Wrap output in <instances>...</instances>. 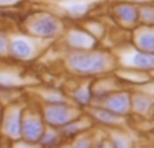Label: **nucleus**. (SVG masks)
Returning a JSON list of instances; mask_svg holds the SVG:
<instances>
[{
	"label": "nucleus",
	"mask_w": 154,
	"mask_h": 148,
	"mask_svg": "<svg viewBox=\"0 0 154 148\" xmlns=\"http://www.w3.org/2000/svg\"><path fill=\"white\" fill-rule=\"evenodd\" d=\"M118 15L126 22H134L138 16V12L131 5H122V7L118 8Z\"/></svg>",
	"instance_id": "7"
},
{
	"label": "nucleus",
	"mask_w": 154,
	"mask_h": 148,
	"mask_svg": "<svg viewBox=\"0 0 154 148\" xmlns=\"http://www.w3.org/2000/svg\"><path fill=\"white\" fill-rule=\"evenodd\" d=\"M107 106L111 112H114L115 114L126 113L128 109V98L126 96H114L107 101Z\"/></svg>",
	"instance_id": "5"
},
{
	"label": "nucleus",
	"mask_w": 154,
	"mask_h": 148,
	"mask_svg": "<svg viewBox=\"0 0 154 148\" xmlns=\"http://www.w3.org/2000/svg\"><path fill=\"white\" fill-rule=\"evenodd\" d=\"M46 120H48V123H50L51 125H56V127L64 125L69 120V111H68L66 106L60 105V104L53 105L48 109Z\"/></svg>",
	"instance_id": "2"
},
{
	"label": "nucleus",
	"mask_w": 154,
	"mask_h": 148,
	"mask_svg": "<svg viewBox=\"0 0 154 148\" xmlns=\"http://www.w3.org/2000/svg\"><path fill=\"white\" fill-rule=\"evenodd\" d=\"M97 117L101 120V121H106V123H111L116 120V114L111 111H101L97 113Z\"/></svg>",
	"instance_id": "11"
},
{
	"label": "nucleus",
	"mask_w": 154,
	"mask_h": 148,
	"mask_svg": "<svg viewBox=\"0 0 154 148\" xmlns=\"http://www.w3.org/2000/svg\"><path fill=\"white\" fill-rule=\"evenodd\" d=\"M34 31L38 32L42 37H53L54 34L58 30V24L50 16H45V18H41L37 23L34 24Z\"/></svg>",
	"instance_id": "3"
},
{
	"label": "nucleus",
	"mask_w": 154,
	"mask_h": 148,
	"mask_svg": "<svg viewBox=\"0 0 154 148\" xmlns=\"http://www.w3.org/2000/svg\"><path fill=\"white\" fill-rule=\"evenodd\" d=\"M4 47H5V39L0 35V50H4Z\"/></svg>",
	"instance_id": "16"
},
{
	"label": "nucleus",
	"mask_w": 154,
	"mask_h": 148,
	"mask_svg": "<svg viewBox=\"0 0 154 148\" xmlns=\"http://www.w3.org/2000/svg\"><path fill=\"white\" fill-rule=\"evenodd\" d=\"M11 51H12V54L16 57H27L30 54V51H31V49H30V46L27 45L26 42H23V40H15V42L12 43Z\"/></svg>",
	"instance_id": "8"
},
{
	"label": "nucleus",
	"mask_w": 154,
	"mask_h": 148,
	"mask_svg": "<svg viewBox=\"0 0 154 148\" xmlns=\"http://www.w3.org/2000/svg\"><path fill=\"white\" fill-rule=\"evenodd\" d=\"M10 1H12V0H0V3H10Z\"/></svg>",
	"instance_id": "19"
},
{
	"label": "nucleus",
	"mask_w": 154,
	"mask_h": 148,
	"mask_svg": "<svg viewBox=\"0 0 154 148\" xmlns=\"http://www.w3.org/2000/svg\"><path fill=\"white\" fill-rule=\"evenodd\" d=\"M23 135L27 140L30 141H37L42 138L43 135V128L38 120H27L23 125Z\"/></svg>",
	"instance_id": "4"
},
{
	"label": "nucleus",
	"mask_w": 154,
	"mask_h": 148,
	"mask_svg": "<svg viewBox=\"0 0 154 148\" xmlns=\"http://www.w3.org/2000/svg\"><path fill=\"white\" fill-rule=\"evenodd\" d=\"M22 129V121H20V114H16V116L11 117L10 121L7 123V131L10 135L12 136H18L20 133Z\"/></svg>",
	"instance_id": "9"
},
{
	"label": "nucleus",
	"mask_w": 154,
	"mask_h": 148,
	"mask_svg": "<svg viewBox=\"0 0 154 148\" xmlns=\"http://www.w3.org/2000/svg\"><path fill=\"white\" fill-rule=\"evenodd\" d=\"M115 148H125V146L120 141H115Z\"/></svg>",
	"instance_id": "18"
},
{
	"label": "nucleus",
	"mask_w": 154,
	"mask_h": 148,
	"mask_svg": "<svg viewBox=\"0 0 154 148\" xmlns=\"http://www.w3.org/2000/svg\"><path fill=\"white\" fill-rule=\"evenodd\" d=\"M69 65L79 73H96L106 67V59L97 54H76L69 59Z\"/></svg>",
	"instance_id": "1"
},
{
	"label": "nucleus",
	"mask_w": 154,
	"mask_h": 148,
	"mask_svg": "<svg viewBox=\"0 0 154 148\" xmlns=\"http://www.w3.org/2000/svg\"><path fill=\"white\" fill-rule=\"evenodd\" d=\"M87 147H88L87 141H81L80 144H77V148H87Z\"/></svg>",
	"instance_id": "17"
},
{
	"label": "nucleus",
	"mask_w": 154,
	"mask_h": 148,
	"mask_svg": "<svg viewBox=\"0 0 154 148\" xmlns=\"http://www.w3.org/2000/svg\"><path fill=\"white\" fill-rule=\"evenodd\" d=\"M42 144L46 147H51L54 144H57V138L53 133H46L45 136H42Z\"/></svg>",
	"instance_id": "12"
},
{
	"label": "nucleus",
	"mask_w": 154,
	"mask_h": 148,
	"mask_svg": "<svg viewBox=\"0 0 154 148\" xmlns=\"http://www.w3.org/2000/svg\"><path fill=\"white\" fill-rule=\"evenodd\" d=\"M87 11V5H73L70 7V13L73 15H82Z\"/></svg>",
	"instance_id": "15"
},
{
	"label": "nucleus",
	"mask_w": 154,
	"mask_h": 148,
	"mask_svg": "<svg viewBox=\"0 0 154 148\" xmlns=\"http://www.w3.org/2000/svg\"><path fill=\"white\" fill-rule=\"evenodd\" d=\"M134 64L139 67H143V69H152L154 65V57L152 53L147 54H138L134 58Z\"/></svg>",
	"instance_id": "6"
},
{
	"label": "nucleus",
	"mask_w": 154,
	"mask_h": 148,
	"mask_svg": "<svg viewBox=\"0 0 154 148\" xmlns=\"http://www.w3.org/2000/svg\"><path fill=\"white\" fill-rule=\"evenodd\" d=\"M141 46L145 49V50H147V51H152L153 50V47H154V45H153V34L152 32H147V34H145L143 37L141 38Z\"/></svg>",
	"instance_id": "10"
},
{
	"label": "nucleus",
	"mask_w": 154,
	"mask_h": 148,
	"mask_svg": "<svg viewBox=\"0 0 154 148\" xmlns=\"http://www.w3.org/2000/svg\"><path fill=\"white\" fill-rule=\"evenodd\" d=\"M76 97H77V101L81 104L89 102V93H88V90H81V92H79L76 94Z\"/></svg>",
	"instance_id": "14"
},
{
	"label": "nucleus",
	"mask_w": 154,
	"mask_h": 148,
	"mask_svg": "<svg viewBox=\"0 0 154 148\" xmlns=\"http://www.w3.org/2000/svg\"><path fill=\"white\" fill-rule=\"evenodd\" d=\"M70 42H72L73 45H76V46H84L85 43L88 42V39L82 34H76V35H73V37L70 38Z\"/></svg>",
	"instance_id": "13"
}]
</instances>
